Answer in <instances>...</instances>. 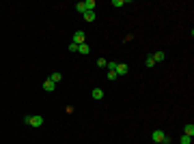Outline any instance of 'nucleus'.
Returning <instances> with one entry per match:
<instances>
[{"instance_id": "obj_1", "label": "nucleus", "mask_w": 194, "mask_h": 144, "mask_svg": "<svg viewBox=\"0 0 194 144\" xmlns=\"http://www.w3.org/2000/svg\"><path fill=\"white\" fill-rule=\"evenodd\" d=\"M71 43H76V45H82V43H86V32H84V30H76V32H73V39H71Z\"/></svg>"}, {"instance_id": "obj_2", "label": "nucleus", "mask_w": 194, "mask_h": 144, "mask_svg": "<svg viewBox=\"0 0 194 144\" xmlns=\"http://www.w3.org/2000/svg\"><path fill=\"white\" fill-rule=\"evenodd\" d=\"M24 123H28V125H33V127H41V125H43V116H26Z\"/></svg>"}, {"instance_id": "obj_3", "label": "nucleus", "mask_w": 194, "mask_h": 144, "mask_svg": "<svg viewBox=\"0 0 194 144\" xmlns=\"http://www.w3.org/2000/svg\"><path fill=\"white\" fill-rule=\"evenodd\" d=\"M164 136H166V133H164L162 129H155V131L151 133V140H153L155 144H162V142H164Z\"/></svg>"}, {"instance_id": "obj_4", "label": "nucleus", "mask_w": 194, "mask_h": 144, "mask_svg": "<svg viewBox=\"0 0 194 144\" xmlns=\"http://www.w3.org/2000/svg\"><path fill=\"white\" fill-rule=\"evenodd\" d=\"M114 71H117V75H125V73L130 71V67H127L125 62H117V67H114Z\"/></svg>"}, {"instance_id": "obj_5", "label": "nucleus", "mask_w": 194, "mask_h": 144, "mask_svg": "<svg viewBox=\"0 0 194 144\" xmlns=\"http://www.w3.org/2000/svg\"><path fill=\"white\" fill-rule=\"evenodd\" d=\"M54 88H56V84H54V82H52V80H46V82H43V91H48V93H54Z\"/></svg>"}, {"instance_id": "obj_6", "label": "nucleus", "mask_w": 194, "mask_h": 144, "mask_svg": "<svg viewBox=\"0 0 194 144\" xmlns=\"http://www.w3.org/2000/svg\"><path fill=\"white\" fill-rule=\"evenodd\" d=\"M82 17H84V22H95V11H86V13H82Z\"/></svg>"}, {"instance_id": "obj_7", "label": "nucleus", "mask_w": 194, "mask_h": 144, "mask_svg": "<svg viewBox=\"0 0 194 144\" xmlns=\"http://www.w3.org/2000/svg\"><path fill=\"white\" fill-rule=\"evenodd\" d=\"M91 95H93V99H97V101H99V99H104V91H101V88H93V91H91Z\"/></svg>"}, {"instance_id": "obj_8", "label": "nucleus", "mask_w": 194, "mask_h": 144, "mask_svg": "<svg viewBox=\"0 0 194 144\" xmlns=\"http://www.w3.org/2000/svg\"><path fill=\"white\" fill-rule=\"evenodd\" d=\"M183 136H190V138H192V136H194V125H192V123L183 127Z\"/></svg>"}, {"instance_id": "obj_9", "label": "nucleus", "mask_w": 194, "mask_h": 144, "mask_svg": "<svg viewBox=\"0 0 194 144\" xmlns=\"http://www.w3.org/2000/svg\"><path fill=\"white\" fill-rule=\"evenodd\" d=\"M151 56H153V60H155V62H162V60L166 58V54H164V52H155V54H151Z\"/></svg>"}, {"instance_id": "obj_10", "label": "nucleus", "mask_w": 194, "mask_h": 144, "mask_svg": "<svg viewBox=\"0 0 194 144\" xmlns=\"http://www.w3.org/2000/svg\"><path fill=\"white\" fill-rule=\"evenodd\" d=\"M50 80H52V82H54V84H58V82H60V80H63V73H58V71H54V73H52V75H50Z\"/></svg>"}, {"instance_id": "obj_11", "label": "nucleus", "mask_w": 194, "mask_h": 144, "mask_svg": "<svg viewBox=\"0 0 194 144\" xmlns=\"http://www.w3.org/2000/svg\"><path fill=\"white\" fill-rule=\"evenodd\" d=\"M78 52H80V54H84V56H89V52H91V48H89L86 43H82V45H78Z\"/></svg>"}, {"instance_id": "obj_12", "label": "nucleus", "mask_w": 194, "mask_h": 144, "mask_svg": "<svg viewBox=\"0 0 194 144\" xmlns=\"http://www.w3.org/2000/svg\"><path fill=\"white\" fill-rule=\"evenodd\" d=\"M76 11H78V13H86V4H84V2H78V4H76Z\"/></svg>"}, {"instance_id": "obj_13", "label": "nucleus", "mask_w": 194, "mask_h": 144, "mask_svg": "<svg viewBox=\"0 0 194 144\" xmlns=\"http://www.w3.org/2000/svg\"><path fill=\"white\" fill-rule=\"evenodd\" d=\"M84 4H86V11H95V0H86V2H84Z\"/></svg>"}, {"instance_id": "obj_14", "label": "nucleus", "mask_w": 194, "mask_h": 144, "mask_svg": "<svg viewBox=\"0 0 194 144\" xmlns=\"http://www.w3.org/2000/svg\"><path fill=\"white\" fill-rule=\"evenodd\" d=\"M119 75H117V71H112V69H108V80H117Z\"/></svg>"}, {"instance_id": "obj_15", "label": "nucleus", "mask_w": 194, "mask_h": 144, "mask_svg": "<svg viewBox=\"0 0 194 144\" xmlns=\"http://www.w3.org/2000/svg\"><path fill=\"white\" fill-rule=\"evenodd\" d=\"M145 65H147V67H153V65H155V60H153V56H147Z\"/></svg>"}, {"instance_id": "obj_16", "label": "nucleus", "mask_w": 194, "mask_h": 144, "mask_svg": "<svg viewBox=\"0 0 194 144\" xmlns=\"http://www.w3.org/2000/svg\"><path fill=\"white\" fill-rule=\"evenodd\" d=\"M181 144H192V138L190 136H181Z\"/></svg>"}, {"instance_id": "obj_17", "label": "nucleus", "mask_w": 194, "mask_h": 144, "mask_svg": "<svg viewBox=\"0 0 194 144\" xmlns=\"http://www.w3.org/2000/svg\"><path fill=\"white\" fill-rule=\"evenodd\" d=\"M106 65H108V60H106V58H99V60H97V67H101V69H104Z\"/></svg>"}, {"instance_id": "obj_18", "label": "nucleus", "mask_w": 194, "mask_h": 144, "mask_svg": "<svg viewBox=\"0 0 194 144\" xmlns=\"http://www.w3.org/2000/svg\"><path fill=\"white\" fill-rule=\"evenodd\" d=\"M125 0H112V6H123Z\"/></svg>"}, {"instance_id": "obj_19", "label": "nucleus", "mask_w": 194, "mask_h": 144, "mask_svg": "<svg viewBox=\"0 0 194 144\" xmlns=\"http://www.w3.org/2000/svg\"><path fill=\"white\" fill-rule=\"evenodd\" d=\"M69 52H78V45L76 43H69Z\"/></svg>"}]
</instances>
